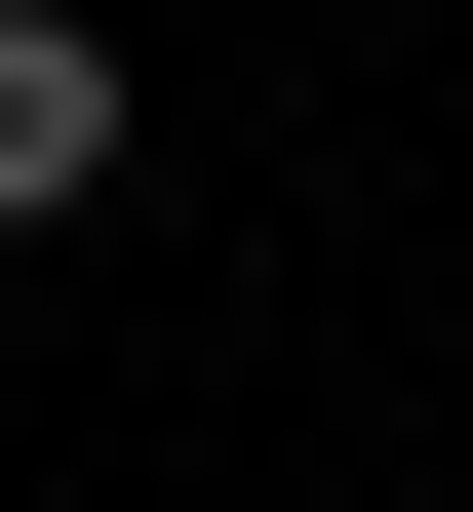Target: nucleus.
Here are the masks:
<instances>
[{
	"mask_svg": "<svg viewBox=\"0 0 473 512\" xmlns=\"http://www.w3.org/2000/svg\"><path fill=\"white\" fill-rule=\"evenodd\" d=\"M79 197H119V40H79V0H0V237H79Z\"/></svg>",
	"mask_w": 473,
	"mask_h": 512,
	"instance_id": "nucleus-1",
	"label": "nucleus"
}]
</instances>
